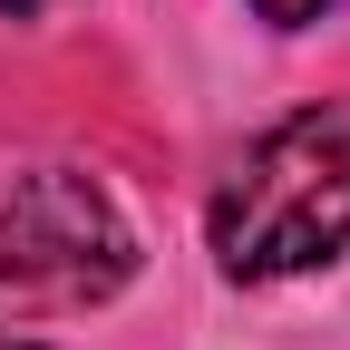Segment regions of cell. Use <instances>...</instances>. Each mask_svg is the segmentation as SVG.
I'll return each mask as SVG.
<instances>
[{
  "mask_svg": "<svg viewBox=\"0 0 350 350\" xmlns=\"http://www.w3.org/2000/svg\"><path fill=\"white\" fill-rule=\"evenodd\" d=\"M340 243H350V98H321L243 146V165L214 195V253L234 282H282L331 262Z\"/></svg>",
  "mask_w": 350,
  "mask_h": 350,
  "instance_id": "cell-1",
  "label": "cell"
},
{
  "mask_svg": "<svg viewBox=\"0 0 350 350\" xmlns=\"http://www.w3.org/2000/svg\"><path fill=\"white\" fill-rule=\"evenodd\" d=\"M137 273L126 214L68 165H39L0 195V301L10 312H88Z\"/></svg>",
  "mask_w": 350,
  "mask_h": 350,
  "instance_id": "cell-2",
  "label": "cell"
},
{
  "mask_svg": "<svg viewBox=\"0 0 350 350\" xmlns=\"http://www.w3.org/2000/svg\"><path fill=\"white\" fill-rule=\"evenodd\" d=\"M262 20H282V29H301V20H321V10H340V0H253Z\"/></svg>",
  "mask_w": 350,
  "mask_h": 350,
  "instance_id": "cell-3",
  "label": "cell"
},
{
  "mask_svg": "<svg viewBox=\"0 0 350 350\" xmlns=\"http://www.w3.org/2000/svg\"><path fill=\"white\" fill-rule=\"evenodd\" d=\"M0 350H39V340H10V331H0Z\"/></svg>",
  "mask_w": 350,
  "mask_h": 350,
  "instance_id": "cell-4",
  "label": "cell"
},
{
  "mask_svg": "<svg viewBox=\"0 0 350 350\" xmlns=\"http://www.w3.org/2000/svg\"><path fill=\"white\" fill-rule=\"evenodd\" d=\"M0 10H39V0H0Z\"/></svg>",
  "mask_w": 350,
  "mask_h": 350,
  "instance_id": "cell-5",
  "label": "cell"
}]
</instances>
